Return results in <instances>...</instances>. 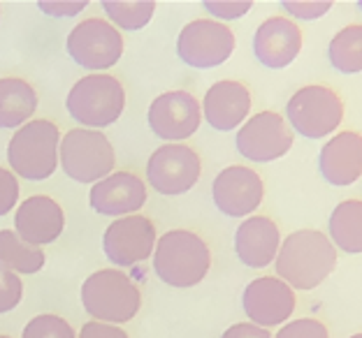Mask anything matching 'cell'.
Returning <instances> with one entry per match:
<instances>
[{"label": "cell", "instance_id": "obj_21", "mask_svg": "<svg viewBox=\"0 0 362 338\" xmlns=\"http://www.w3.org/2000/svg\"><path fill=\"white\" fill-rule=\"evenodd\" d=\"M281 248L279 225L267 216H249L235 232L237 260L249 269H265L276 260Z\"/></svg>", "mask_w": 362, "mask_h": 338}, {"label": "cell", "instance_id": "obj_3", "mask_svg": "<svg viewBox=\"0 0 362 338\" xmlns=\"http://www.w3.org/2000/svg\"><path fill=\"white\" fill-rule=\"evenodd\" d=\"M81 306L95 322L123 325L142 308V294L121 269H100L81 285Z\"/></svg>", "mask_w": 362, "mask_h": 338}, {"label": "cell", "instance_id": "obj_2", "mask_svg": "<svg viewBox=\"0 0 362 338\" xmlns=\"http://www.w3.org/2000/svg\"><path fill=\"white\" fill-rule=\"evenodd\" d=\"M153 274L170 287L188 290L202 283L211 269V251L191 229H170L156 241Z\"/></svg>", "mask_w": 362, "mask_h": 338}, {"label": "cell", "instance_id": "obj_33", "mask_svg": "<svg viewBox=\"0 0 362 338\" xmlns=\"http://www.w3.org/2000/svg\"><path fill=\"white\" fill-rule=\"evenodd\" d=\"M37 7L49 16H77L88 7V0H75V3H61V0H40Z\"/></svg>", "mask_w": 362, "mask_h": 338}, {"label": "cell", "instance_id": "obj_16", "mask_svg": "<svg viewBox=\"0 0 362 338\" xmlns=\"http://www.w3.org/2000/svg\"><path fill=\"white\" fill-rule=\"evenodd\" d=\"M302 28L288 16H269L253 35V56L267 70H284L300 56Z\"/></svg>", "mask_w": 362, "mask_h": 338}, {"label": "cell", "instance_id": "obj_32", "mask_svg": "<svg viewBox=\"0 0 362 338\" xmlns=\"http://www.w3.org/2000/svg\"><path fill=\"white\" fill-rule=\"evenodd\" d=\"M19 202V181L10 169L0 167V218L7 216Z\"/></svg>", "mask_w": 362, "mask_h": 338}, {"label": "cell", "instance_id": "obj_7", "mask_svg": "<svg viewBox=\"0 0 362 338\" xmlns=\"http://www.w3.org/2000/svg\"><path fill=\"white\" fill-rule=\"evenodd\" d=\"M114 146L100 130L75 128L61 137L59 164L77 183H98L114 171Z\"/></svg>", "mask_w": 362, "mask_h": 338}, {"label": "cell", "instance_id": "obj_6", "mask_svg": "<svg viewBox=\"0 0 362 338\" xmlns=\"http://www.w3.org/2000/svg\"><path fill=\"white\" fill-rule=\"evenodd\" d=\"M344 102L330 86L309 84L295 90L286 104V123L304 139H325L339 130Z\"/></svg>", "mask_w": 362, "mask_h": 338}, {"label": "cell", "instance_id": "obj_26", "mask_svg": "<svg viewBox=\"0 0 362 338\" xmlns=\"http://www.w3.org/2000/svg\"><path fill=\"white\" fill-rule=\"evenodd\" d=\"M107 19L117 30H142L156 12L153 0H103Z\"/></svg>", "mask_w": 362, "mask_h": 338}, {"label": "cell", "instance_id": "obj_31", "mask_svg": "<svg viewBox=\"0 0 362 338\" xmlns=\"http://www.w3.org/2000/svg\"><path fill=\"white\" fill-rule=\"evenodd\" d=\"M202 7L221 21H233L249 14L253 3L251 0H207V3H202Z\"/></svg>", "mask_w": 362, "mask_h": 338}, {"label": "cell", "instance_id": "obj_18", "mask_svg": "<svg viewBox=\"0 0 362 338\" xmlns=\"http://www.w3.org/2000/svg\"><path fill=\"white\" fill-rule=\"evenodd\" d=\"M65 229V213L61 204L49 195H33L19 204L14 213V232L30 246L42 248L54 243Z\"/></svg>", "mask_w": 362, "mask_h": 338}, {"label": "cell", "instance_id": "obj_10", "mask_svg": "<svg viewBox=\"0 0 362 338\" xmlns=\"http://www.w3.org/2000/svg\"><path fill=\"white\" fill-rule=\"evenodd\" d=\"M200 174V155L186 144H163L146 162V181L163 197H179L193 191Z\"/></svg>", "mask_w": 362, "mask_h": 338}, {"label": "cell", "instance_id": "obj_5", "mask_svg": "<svg viewBox=\"0 0 362 338\" xmlns=\"http://www.w3.org/2000/svg\"><path fill=\"white\" fill-rule=\"evenodd\" d=\"M65 109L86 130L110 128L126 109V88L112 74H86L70 88Z\"/></svg>", "mask_w": 362, "mask_h": 338}, {"label": "cell", "instance_id": "obj_13", "mask_svg": "<svg viewBox=\"0 0 362 338\" xmlns=\"http://www.w3.org/2000/svg\"><path fill=\"white\" fill-rule=\"evenodd\" d=\"M156 234L153 222L146 216H123L117 218L103 234V251L105 258L117 269L135 267L137 262L149 260L153 255Z\"/></svg>", "mask_w": 362, "mask_h": 338}, {"label": "cell", "instance_id": "obj_12", "mask_svg": "<svg viewBox=\"0 0 362 338\" xmlns=\"http://www.w3.org/2000/svg\"><path fill=\"white\" fill-rule=\"evenodd\" d=\"M146 121L158 139L179 144L197 133L202 123V107L188 90H168L151 102Z\"/></svg>", "mask_w": 362, "mask_h": 338}, {"label": "cell", "instance_id": "obj_11", "mask_svg": "<svg viewBox=\"0 0 362 338\" xmlns=\"http://www.w3.org/2000/svg\"><path fill=\"white\" fill-rule=\"evenodd\" d=\"M293 130L276 111H260L244 121L237 130L235 146L251 162H274L293 148Z\"/></svg>", "mask_w": 362, "mask_h": 338}, {"label": "cell", "instance_id": "obj_36", "mask_svg": "<svg viewBox=\"0 0 362 338\" xmlns=\"http://www.w3.org/2000/svg\"><path fill=\"white\" fill-rule=\"evenodd\" d=\"M349 338H362V334H353V336H349Z\"/></svg>", "mask_w": 362, "mask_h": 338}, {"label": "cell", "instance_id": "obj_17", "mask_svg": "<svg viewBox=\"0 0 362 338\" xmlns=\"http://www.w3.org/2000/svg\"><path fill=\"white\" fill-rule=\"evenodd\" d=\"M88 204L98 216H135L146 204V186L130 171H112L110 176L93 183L88 193Z\"/></svg>", "mask_w": 362, "mask_h": 338}, {"label": "cell", "instance_id": "obj_29", "mask_svg": "<svg viewBox=\"0 0 362 338\" xmlns=\"http://www.w3.org/2000/svg\"><path fill=\"white\" fill-rule=\"evenodd\" d=\"M272 338H330L327 327L314 318H300L286 322Z\"/></svg>", "mask_w": 362, "mask_h": 338}, {"label": "cell", "instance_id": "obj_22", "mask_svg": "<svg viewBox=\"0 0 362 338\" xmlns=\"http://www.w3.org/2000/svg\"><path fill=\"white\" fill-rule=\"evenodd\" d=\"M35 109H37V93L26 79L19 77L0 79V128L19 130L33 119Z\"/></svg>", "mask_w": 362, "mask_h": 338}, {"label": "cell", "instance_id": "obj_30", "mask_svg": "<svg viewBox=\"0 0 362 338\" xmlns=\"http://www.w3.org/2000/svg\"><path fill=\"white\" fill-rule=\"evenodd\" d=\"M281 10H286L295 19L302 21H316L332 10L330 0H284Z\"/></svg>", "mask_w": 362, "mask_h": 338}, {"label": "cell", "instance_id": "obj_24", "mask_svg": "<svg viewBox=\"0 0 362 338\" xmlns=\"http://www.w3.org/2000/svg\"><path fill=\"white\" fill-rule=\"evenodd\" d=\"M45 251L26 243L14 229H0V265L14 274H37L45 267Z\"/></svg>", "mask_w": 362, "mask_h": 338}, {"label": "cell", "instance_id": "obj_25", "mask_svg": "<svg viewBox=\"0 0 362 338\" xmlns=\"http://www.w3.org/2000/svg\"><path fill=\"white\" fill-rule=\"evenodd\" d=\"M330 65L341 74L362 72V23L344 26L327 47Z\"/></svg>", "mask_w": 362, "mask_h": 338}, {"label": "cell", "instance_id": "obj_23", "mask_svg": "<svg viewBox=\"0 0 362 338\" xmlns=\"http://www.w3.org/2000/svg\"><path fill=\"white\" fill-rule=\"evenodd\" d=\"M327 239L337 253L362 255V200H344L327 220Z\"/></svg>", "mask_w": 362, "mask_h": 338}, {"label": "cell", "instance_id": "obj_1", "mask_svg": "<svg viewBox=\"0 0 362 338\" xmlns=\"http://www.w3.org/2000/svg\"><path fill=\"white\" fill-rule=\"evenodd\" d=\"M337 267V248L318 229H298L288 234L276 253L274 269L293 290L311 292L327 280Z\"/></svg>", "mask_w": 362, "mask_h": 338}, {"label": "cell", "instance_id": "obj_19", "mask_svg": "<svg viewBox=\"0 0 362 338\" xmlns=\"http://www.w3.org/2000/svg\"><path fill=\"white\" fill-rule=\"evenodd\" d=\"M202 119L209 123L218 133H230L244 126L246 116L251 111V90L242 81L235 79H221L211 84L204 93Z\"/></svg>", "mask_w": 362, "mask_h": 338}, {"label": "cell", "instance_id": "obj_28", "mask_svg": "<svg viewBox=\"0 0 362 338\" xmlns=\"http://www.w3.org/2000/svg\"><path fill=\"white\" fill-rule=\"evenodd\" d=\"M21 296H23V283L19 274H14L12 269L0 265V315L19 306Z\"/></svg>", "mask_w": 362, "mask_h": 338}, {"label": "cell", "instance_id": "obj_37", "mask_svg": "<svg viewBox=\"0 0 362 338\" xmlns=\"http://www.w3.org/2000/svg\"><path fill=\"white\" fill-rule=\"evenodd\" d=\"M0 338H12V336H0Z\"/></svg>", "mask_w": 362, "mask_h": 338}, {"label": "cell", "instance_id": "obj_9", "mask_svg": "<svg viewBox=\"0 0 362 338\" xmlns=\"http://www.w3.org/2000/svg\"><path fill=\"white\" fill-rule=\"evenodd\" d=\"M68 56L79 68L105 72L114 68L123 56V37L121 30H117L110 21L105 19H84L70 30L65 40Z\"/></svg>", "mask_w": 362, "mask_h": 338}, {"label": "cell", "instance_id": "obj_35", "mask_svg": "<svg viewBox=\"0 0 362 338\" xmlns=\"http://www.w3.org/2000/svg\"><path fill=\"white\" fill-rule=\"evenodd\" d=\"M221 338H272L269 329L256 327L251 322H237L233 327H228Z\"/></svg>", "mask_w": 362, "mask_h": 338}, {"label": "cell", "instance_id": "obj_15", "mask_svg": "<svg viewBox=\"0 0 362 338\" xmlns=\"http://www.w3.org/2000/svg\"><path fill=\"white\" fill-rule=\"evenodd\" d=\"M265 183L258 171L246 164H230L221 169L211 183L214 206L228 218H249L262 204Z\"/></svg>", "mask_w": 362, "mask_h": 338}, {"label": "cell", "instance_id": "obj_8", "mask_svg": "<svg viewBox=\"0 0 362 338\" xmlns=\"http://www.w3.org/2000/svg\"><path fill=\"white\" fill-rule=\"evenodd\" d=\"M235 44V32L226 23L216 19H195L181 28L177 37V56L193 70H211L233 56Z\"/></svg>", "mask_w": 362, "mask_h": 338}, {"label": "cell", "instance_id": "obj_4", "mask_svg": "<svg viewBox=\"0 0 362 338\" xmlns=\"http://www.w3.org/2000/svg\"><path fill=\"white\" fill-rule=\"evenodd\" d=\"M61 130L54 121H28L12 135L7 144V162L14 176L45 181L59 167Z\"/></svg>", "mask_w": 362, "mask_h": 338}, {"label": "cell", "instance_id": "obj_20", "mask_svg": "<svg viewBox=\"0 0 362 338\" xmlns=\"http://www.w3.org/2000/svg\"><path fill=\"white\" fill-rule=\"evenodd\" d=\"M318 171L337 188L353 186L362 179V135L356 130L334 133L320 148Z\"/></svg>", "mask_w": 362, "mask_h": 338}, {"label": "cell", "instance_id": "obj_14", "mask_svg": "<svg viewBox=\"0 0 362 338\" xmlns=\"http://www.w3.org/2000/svg\"><path fill=\"white\" fill-rule=\"evenodd\" d=\"M298 306V296L291 285L276 276L251 280L242 292V308L251 325L269 329L286 325Z\"/></svg>", "mask_w": 362, "mask_h": 338}, {"label": "cell", "instance_id": "obj_34", "mask_svg": "<svg viewBox=\"0 0 362 338\" xmlns=\"http://www.w3.org/2000/svg\"><path fill=\"white\" fill-rule=\"evenodd\" d=\"M77 338H128V334L117 325H105L90 320V322H84V327L79 329Z\"/></svg>", "mask_w": 362, "mask_h": 338}, {"label": "cell", "instance_id": "obj_27", "mask_svg": "<svg viewBox=\"0 0 362 338\" xmlns=\"http://www.w3.org/2000/svg\"><path fill=\"white\" fill-rule=\"evenodd\" d=\"M21 338H77V334L65 318L45 313V315H35L23 327Z\"/></svg>", "mask_w": 362, "mask_h": 338}]
</instances>
